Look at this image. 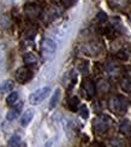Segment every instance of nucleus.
Listing matches in <instances>:
<instances>
[{
	"label": "nucleus",
	"mask_w": 131,
	"mask_h": 147,
	"mask_svg": "<svg viewBox=\"0 0 131 147\" xmlns=\"http://www.w3.org/2000/svg\"><path fill=\"white\" fill-rule=\"evenodd\" d=\"M15 76H16V80L21 84L27 83L29 80L32 78V70H30L28 66H21V68H18L16 70Z\"/></svg>",
	"instance_id": "obj_8"
},
{
	"label": "nucleus",
	"mask_w": 131,
	"mask_h": 147,
	"mask_svg": "<svg viewBox=\"0 0 131 147\" xmlns=\"http://www.w3.org/2000/svg\"><path fill=\"white\" fill-rule=\"evenodd\" d=\"M79 65H78V70L83 74H87L88 72V63L85 62V60H79Z\"/></svg>",
	"instance_id": "obj_25"
},
{
	"label": "nucleus",
	"mask_w": 131,
	"mask_h": 147,
	"mask_svg": "<svg viewBox=\"0 0 131 147\" xmlns=\"http://www.w3.org/2000/svg\"><path fill=\"white\" fill-rule=\"evenodd\" d=\"M108 109L116 115H124L128 110V101L123 96H113L108 100Z\"/></svg>",
	"instance_id": "obj_2"
},
{
	"label": "nucleus",
	"mask_w": 131,
	"mask_h": 147,
	"mask_svg": "<svg viewBox=\"0 0 131 147\" xmlns=\"http://www.w3.org/2000/svg\"><path fill=\"white\" fill-rule=\"evenodd\" d=\"M41 54L45 59L52 58L57 52V44L52 39H43L41 42Z\"/></svg>",
	"instance_id": "obj_3"
},
{
	"label": "nucleus",
	"mask_w": 131,
	"mask_h": 147,
	"mask_svg": "<svg viewBox=\"0 0 131 147\" xmlns=\"http://www.w3.org/2000/svg\"><path fill=\"white\" fill-rule=\"evenodd\" d=\"M11 26H12V21L9 15H3L0 17V29L7 30L11 28Z\"/></svg>",
	"instance_id": "obj_13"
},
{
	"label": "nucleus",
	"mask_w": 131,
	"mask_h": 147,
	"mask_svg": "<svg viewBox=\"0 0 131 147\" xmlns=\"http://www.w3.org/2000/svg\"><path fill=\"white\" fill-rule=\"evenodd\" d=\"M22 109H23V102H19V104H15L13 107H12L10 111L7 112V115H6V119L7 121H15L18 116L21 115V111H22Z\"/></svg>",
	"instance_id": "obj_9"
},
{
	"label": "nucleus",
	"mask_w": 131,
	"mask_h": 147,
	"mask_svg": "<svg viewBox=\"0 0 131 147\" xmlns=\"http://www.w3.org/2000/svg\"><path fill=\"white\" fill-rule=\"evenodd\" d=\"M78 112H79V116L82 118H84V119H87L89 117V111H88V107H87L85 105H82L79 109H78Z\"/></svg>",
	"instance_id": "obj_23"
},
{
	"label": "nucleus",
	"mask_w": 131,
	"mask_h": 147,
	"mask_svg": "<svg viewBox=\"0 0 131 147\" xmlns=\"http://www.w3.org/2000/svg\"><path fill=\"white\" fill-rule=\"evenodd\" d=\"M76 1L77 0H60V3L63 4L64 7H71V6L76 4Z\"/></svg>",
	"instance_id": "obj_28"
},
{
	"label": "nucleus",
	"mask_w": 131,
	"mask_h": 147,
	"mask_svg": "<svg viewBox=\"0 0 131 147\" xmlns=\"http://www.w3.org/2000/svg\"><path fill=\"white\" fill-rule=\"evenodd\" d=\"M112 123V119L106 115H100L93 121V129H94L95 134L99 135H103L105 133H107V130L110 129Z\"/></svg>",
	"instance_id": "obj_1"
},
{
	"label": "nucleus",
	"mask_w": 131,
	"mask_h": 147,
	"mask_svg": "<svg viewBox=\"0 0 131 147\" xmlns=\"http://www.w3.org/2000/svg\"><path fill=\"white\" fill-rule=\"evenodd\" d=\"M6 59V46L0 44V64H3Z\"/></svg>",
	"instance_id": "obj_24"
},
{
	"label": "nucleus",
	"mask_w": 131,
	"mask_h": 147,
	"mask_svg": "<svg viewBox=\"0 0 131 147\" xmlns=\"http://www.w3.org/2000/svg\"><path fill=\"white\" fill-rule=\"evenodd\" d=\"M18 98H19V95H18V92H10V94L7 95V98H6V104L10 106H13L17 102Z\"/></svg>",
	"instance_id": "obj_18"
},
{
	"label": "nucleus",
	"mask_w": 131,
	"mask_h": 147,
	"mask_svg": "<svg viewBox=\"0 0 131 147\" xmlns=\"http://www.w3.org/2000/svg\"><path fill=\"white\" fill-rule=\"evenodd\" d=\"M118 58L122 59V60H128L130 58V52L126 50H122L118 52Z\"/></svg>",
	"instance_id": "obj_26"
},
{
	"label": "nucleus",
	"mask_w": 131,
	"mask_h": 147,
	"mask_svg": "<svg viewBox=\"0 0 131 147\" xmlns=\"http://www.w3.org/2000/svg\"><path fill=\"white\" fill-rule=\"evenodd\" d=\"M49 93H51V88L49 87H42L40 89H36L29 95V102L32 105H39L40 102H42L49 95Z\"/></svg>",
	"instance_id": "obj_4"
},
{
	"label": "nucleus",
	"mask_w": 131,
	"mask_h": 147,
	"mask_svg": "<svg viewBox=\"0 0 131 147\" xmlns=\"http://www.w3.org/2000/svg\"><path fill=\"white\" fill-rule=\"evenodd\" d=\"M108 4L112 9H123L128 4V0H108Z\"/></svg>",
	"instance_id": "obj_17"
},
{
	"label": "nucleus",
	"mask_w": 131,
	"mask_h": 147,
	"mask_svg": "<svg viewBox=\"0 0 131 147\" xmlns=\"http://www.w3.org/2000/svg\"><path fill=\"white\" fill-rule=\"evenodd\" d=\"M34 117V111L33 110H28V111H26L23 115H22V117H21V124L23 127H27L30 122H32Z\"/></svg>",
	"instance_id": "obj_12"
},
{
	"label": "nucleus",
	"mask_w": 131,
	"mask_h": 147,
	"mask_svg": "<svg viewBox=\"0 0 131 147\" xmlns=\"http://www.w3.org/2000/svg\"><path fill=\"white\" fill-rule=\"evenodd\" d=\"M96 21H97L99 23L106 22V21H107V15H106L103 11H99L97 15H96Z\"/></svg>",
	"instance_id": "obj_27"
},
{
	"label": "nucleus",
	"mask_w": 131,
	"mask_h": 147,
	"mask_svg": "<svg viewBox=\"0 0 131 147\" xmlns=\"http://www.w3.org/2000/svg\"><path fill=\"white\" fill-rule=\"evenodd\" d=\"M13 87L15 84L11 80H4L3 82H0V93H10Z\"/></svg>",
	"instance_id": "obj_10"
},
{
	"label": "nucleus",
	"mask_w": 131,
	"mask_h": 147,
	"mask_svg": "<svg viewBox=\"0 0 131 147\" xmlns=\"http://www.w3.org/2000/svg\"><path fill=\"white\" fill-rule=\"evenodd\" d=\"M120 88L125 92V93H131V80L123 78L120 82Z\"/></svg>",
	"instance_id": "obj_21"
},
{
	"label": "nucleus",
	"mask_w": 131,
	"mask_h": 147,
	"mask_svg": "<svg viewBox=\"0 0 131 147\" xmlns=\"http://www.w3.org/2000/svg\"><path fill=\"white\" fill-rule=\"evenodd\" d=\"M102 44L100 41H90L88 44H85L82 46V52L85 54V56L89 57H96L97 54H100L102 52Z\"/></svg>",
	"instance_id": "obj_5"
},
{
	"label": "nucleus",
	"mask_w": 131,
	"mask_h": 147,
	"mask_svg": "<svg viewBox=\"0 0 131 147\" xmlns=\"http://www.w3.org/2000/svg\"><path fill=\"white\" fill-rule=\"evenodd\" d=\"M22 144V139L19 135H13V136H11L10 140H9V142H7V146H11V147H18V146H21Z\"/></svg>",
	"instance_id": "obj_20"
},
{
	"label": "nucleus",
	"mask_w": 131,
	"mask_h": 147,
	"mask_svg": "<svg viewBox=\"0 0 131 147\" xmlns=\"http://www.w3.org/2000/svg\"><path fill=\"white\" fill-rule=\"evenodd\" d=\"M119 131L123 134V135L131 136V122L128 119L123 121L119 125Z\"/></svg>",
	"instance_id": "obj_11"
},
{
	"label": "nucleus",
	"mask_w": 131,
	"mask_h": 147,
	"mask_svg": "<svg viewBox=\"0 0 131 147\" xmlns=\"http://www.w3.org/2000/svg\"><path fill=\"white\" fill-rule=\"evenodd\" d=\"M23 62L26 65H35L37 63V58L34 53H26L23 56Z\"/></svg>",
	"instance_id": "obj_15"
},
{
	"label": "nucleus",
	"mask_w": 131,
	"mask_h": 147,
	"mask_svg": "<svg viewBox=\"0 0 131 147\" xmlns=\"http://www.w3.org/2000/svg\"><path fill=\"white\" fill-rule=\"evenodd\" d=\"M82 92L87 99H91L96 94V84L90 78H84L82 81Z\"/></svg>",
	"instance_id": "obj_7"
},
{
	"label": "nucleus",
	"mask_w": 131,
	"mask_h": 147,
	"mask_svg": "<svg viewBox=\"0 0 131 147\" xmlns=\"http://www.w3.org/2000/svg\"><path fill=\"white\" fill-rule=\"evenodd\" d=\"M67 104H69V109H70L71 111H77L79 109L78 107L79 106V99L77 96H71L70 99H69Z\"/></svg>",
	"instance_id": "obj_19"
},
{
	"label": "nucleus",
	"mask_w": 131,
	"mask_h": 147,
	"mask_svg": "<svg viewBox=\"0 0 131 147\" xmlns=\"http://www.w3.org/2000/svg\"><path fill=\"white\" fill-rule=\"evenodd\" d=\"M59 99H60V89L57 88L54 90V93L52 94L51 100H49V109H54L57 106V104L59 102Z\"/></svg>",
	"instance_id": "obj_16"
},
{
	"label": "nucleus",
	"mask_w": 131,
	"mask_h": 147,
	"mask_svg": "<svg viewBox=\"0 0 131 147\" xmlns=\"http://www.w3.org/2000/svg\"><path fill=\"white\" fill-rule=\"evenodd\" d=\"M24 15H26L30 21H35L37 18H40L42 15V9L39 5H36L34 3L27 4L24 6Z\"/></svg>",
	"instance_id": "obj_6"
},
{
	"label": "nucleus",
	"mask_w": 131,
	"mask_h": 147,
	"mask_svg": "<svg viewBox=\"0 0 131 147\" xmlns=\"http://www.w3.org/2000/svg\"><path fill=\"white\" fill-rule=\"evenodd\" d=\"M107 71H108L110 75L116 76V75H118V74H119V66H118L117 64H114V63H111V64H108V66H107Z\"/></svg>",
	"instance_id": "obj_22"
},
{
	"label": "nucleus",
	"mask_w": 131,
	"mask_h": 147,
	"mask_svg": "<svg viewBox=\"0 0 131 147\" xmlns=\"http://www.w3.org/2000/svg\"><path fill=\"white\" fill-rule=\"evenodd\" d=\"M96 90L100 92L101 94H106L110 90V83L106 80H100L96 86Z\"/></svg>",
	"instance_id": "obj_14"
}]
</instances>
